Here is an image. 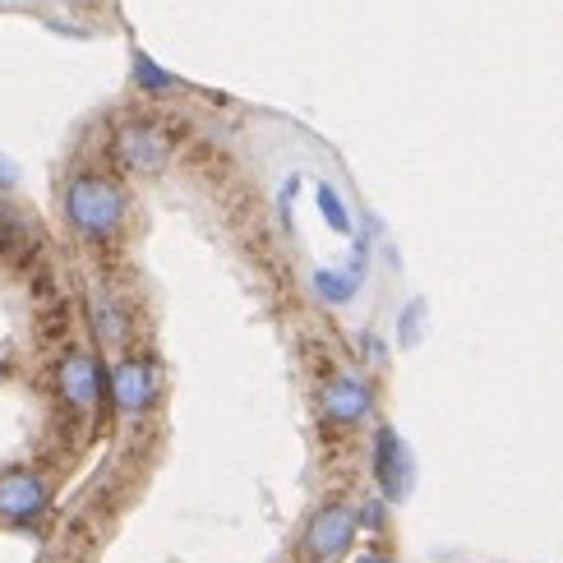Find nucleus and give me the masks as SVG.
Wrapping results in <instances>:
<instances>
[{
	"label": "nucleus",
	"mask_w": 563,
	"mask_h": 563,
	"mask_svg": "<svg viewBox=\"0 0 563 563\" xmlns=\"http://www.w3.org/2000/svg\"><path fill=\"white\" fill-rule=\"evenodd\" d=\"M115 153H121L125 167H134V172H153V167H162V157H167V139H162L157 130H148V125H125V130H121V144H115Z\"/></svg>",
	"instance_id": "0eeeda50"
},
{
	"label": "nucleus",
	"mask_w": 563,
	"mask_h": 563,
	"mask_svg": "<svg viewBox=\"0 0 563 563\" xmlns=\"http://www.w3.org/2000/svg\"><path fill=\"white\" fill-rule=\"evenodd\" d=\"M374 481H379L384 489V499H407V489H411V453H407V443L397 439V430H379V439H374Z\"/></svg>",
	"instance_id": "7ed1b4c3"
},
{
	"label": "nucleus",
	"mask_w": 563,
	"mask_h": 563,
	"mask_svg": "<svg viewBox=\"0 0 563 563\" xmlns=\"http://www.w3.org/2000/svg\"><path fill=\"white\" fill-rule=\"evenodd\" d=\"M356 563H393V559H384V554H361Z\"/></svg>",
	"instance_id": "4468645a"
},
{
	"label": "nucleus",
	"mask_w": 563,
	"mask_h": 563,
	"mask_svg": "<svg viewBox=\"0 0 563 563\" xmlns=\"http://www.w3.org/2000/svg\"><path fill=\"white\" fill-rule=\"evenodd\" d=\"M10 180H14V167H10L5 157H0V185H10Z\"/></svg>",
	"instance_id": "ddd939ff"
},
{
	"label": "nucleus",
	"mask_w": 563,
	"mask_h": 563,
	"mask_svg": "<svg viewBox=\"0 0 563 563\" xmlns=\"http://www.w3.org/2000/svg\"><path fill=\"white\" fill-rule=\"evenodd\" d=\"M361 522H365V527H379V522H384V508H379V504H369V508L361 512Z\"/></svg>",
	"instance_id": "f8f14e48"
},
{
	"label": "nucleus",
	"mask_w": 563,
	"mask_h": 563,
	"mask_svg": "<svg viewBox=\"0 0 563 563\" xmlns=\"http://www.w3.org/2000/svg\"><path fill=\"white\" fill-rule=\"evenodd\" d=\"M319 208H323V218H328V222H333L338 231H346V227H351V222H346V213H342V203H338V195H333V190H319Z\"/></svg>",
	"instance_id": "1a4fd4ad"
},
{
	"label": "nucleus",
	"mask_w": 563,
	"mask_h": 563,
	"mask_svg": "<svg viewBox=\"0 0 563 563\" xmlns=\"http://www.w3.org/2000/svg\"><path fill=\"white\" fill-rule=\"evenodd\" d=\"M65 213L84 231V236H111V231L121 227V218H125V203H121V195H115L111 180L79 176L75 185H69V195H65Z\"/></svg>",
	"instance_id": "f257e3e1"
},
{
	"label": "nucleus",
	"mask_w": 563,
	"mask_h": 563,
	"mask_svg": "<svg viewBox=\"0 0 563 563\" xmlns=\"http://www.w3.org/2000/svg\"><path fill=\"white\" fill-rule=\"evenodd\" d=\"M416 319H420V305H411L402 314V342H416Z\"/></svg>",
	"instance_id": "9b49d317"
},
{
	"label": "nucleus",
	"mask_w": 563,
	"mask_h": 563,
	"mask_svg": "<svg viewBox=\"0 0 563 563\" xmlns=\"http://www.w3.org/2000/svg\"><path fill=\"white\" fill-rule=\"evenodd\" d=\"M19 245H23V236H19V227L0 213V254H19Z\"/></svg>",
	"instance_id": "9d476101"
},
{
	"label": "nucleus",
	"mask_w": 563,
	"mask_h": 563,
	"mask_svg": "<svg viewBox=\"0 0 563 563\" xmlns=\"http://www.w3.org/2000/svg\"><path fill=\"white\" fill-rule=\"evenodd\" d=\"M56 384H60V397L75 411H92V407H98V393H102L98 365H92V356H84V351H69V356L60 361Z\"/></svg>",
	"instance_id": "20e7f679"
},
{
	"label": "nucleus",
	"mask_w": 563,
	"mask_h": 563,
	"mask_svg": "<svg viewBox=\"0 0 563 563\" xmlns=\"http://www.w3.org/2000/svg\"><path fill=\"white\" fill-rule=\"evenodd\" d=\"M323 416L338 420V426H356V420L369 411V388L356 379V374H338V379L323 384Z\"/></svg>",
	"instance_id": "39448f33"
},
{
	"label": "nucleus",
	"mask_w": 563,
	"mask_h": 563,
	"mask_svg": "<svg viewBox=\"0 0 563 563\" xmlns=\"http://www.w3.org/2000/svg\"><path fill=\"white\" fill-rule=\"evenodd\" d=\"M351 536H356V512L342 504H328L310 518V527H305V554L314 563H328L351 545Z\"/></svg>",
	"instance_id": "f03ea898"
},
{
	"label": "nucleus",
	"mask_w": 563,
	"mask_h": 563,
	"mask_svg": "<svg viewBox=\"0 0 563 563\" xmlns=\"http://www.w3.org/2000/svg\"><path fill=\"white\" fill-rule=\"evenodd\" d=\"M46 504V485L33 472H10L0 476V518L10 522H29L33 512H42Z\"/></svg>",
	"instance_id": "423d86ee"
},
{
	"label": "nucleus",
	"mask_w": 563,
	"mask_h": 563,
	"mask_svg": "<svg viewBox=\"0 0 563 563\" xmlns=\"http://www.w3.org/2000/svg\"><path fill=\"white\" fill-rule=\"evenodd\" d=\"M115 402H121L125 411H144L153 402V369L144 361H125V365H115Z\"/></svg>",
	"instance_id": "6e6552de"
}]
</instances>
